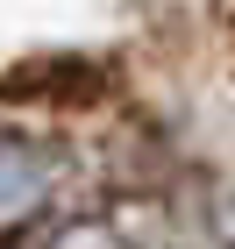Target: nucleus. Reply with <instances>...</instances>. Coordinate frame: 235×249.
Listing matches in <instances>:
<instances>
[{"instance_id":"nucleus-1","label":"nucleus","mask_w":235,"mask_h":249,"mask_svg":"<svg viewBox=\"0 0 235 249\" xmlns=\"http://www.w3.org/2000/svg\"><path fill=\"white\" fill-rule=\"evenodd\" d=\"M57 192V150H43L36 135L0 128V235L36 221Z\"/></svg>"},{"instance_id":"nucleus-2","label":"nucleus","mask_w":235,"mask_h":249,"mask_svg":"<svg viewBox=\"0 0 235 249\" xmlns=\"http://www.w3.org/2000/svg\"><path fill=\"white\" fill-rule=\"evenodd\" d=\"M221 228L235 235V192H228V199H221Z\"/></svg>"}]
</instances>
